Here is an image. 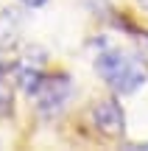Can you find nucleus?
<instances>
[{
    "instance_id": "obj_3",
    "label": "nucleus",
    "mask_w": 148,
    "mask_h": 151,
    "mask_svg": "<svg viewBox=\"0 0 148 151\" xmlns=\"http://www.w3.org/2000/svg\"><path fill=\"white\" fill-rule=\"evenodd\" d=\"M92 123L98 132H104L106 137H123L126 132V115H123V106L112 98L106 101H98L92 106Z\"/></svg>"
},
{
    "instance_id": "obj_5",
    "label": "nucleus",
    "mask_w": 148,
    "mask_h": 151,
    "mask_svg": "<svg viewBox=\"0 0 148 151\" xmlns=\"http://www.w3.org/2000/svg\"><path fill=\"white\" fill-rule=\"evenodd\" d=\"M22 6H28V9H39V6H45L48 0H20Z\"/></svg>"
},
{
    "instance_id": "obj_6",
    "label": "nucleus",
    "mask_w": 148,
    "mask_h": 151,
    "mask_svg": "<svg viewBox=\"0 0 148 151\" xmlns=\"http://www.w3.org/2000/svg\"><path fill=\"white\" fill-rule=\"evenodd\" d=\"M137 3H140V6H143V9H145V11H148V0H137Z\"/></svg>"
},
{
    "instance_id": "obj_4",
    "label": "nucleus",
    "mask_w": 148,
    "mask_h": 151,
    "mask_svg": "<svg viewBox=\"0 0 148 151\" xmlns=\"http://www.w3.org/2000/svg\"><path fill=\"white\" fill-rule=\"evenodd\" d=\"M22 31V14L14 9L0 11V48H11Z\"/></svg>"
},
{
    "instance_id": "obj_2",
    "label": "nucleus",
    "mask_w": 148,
    "mask_h": 151,
    "mask_svg": "<svg viewBox=\"0 0 148 151\" xmlns=\"http://www.w3.org/2000/svg\"><path fill=\"white\" fill-rule=\"evenodd\" d=\"M73 95V87L67 81V76H53V78H45L39 84V90L34 92L36 98V109L42 118H56V115L64 109L67 98Z\"/></svg>"
},
{
    "instance_id": "obj_1",
    "label": "nucleus",
    "mask_w": 148,
    "mask_h": 151,
    "mask_svg": "<svg viewBox=\"0 0 148 151\" xmlns=\"http://www.w3.org/2000/svg\"><path fill=\"white\" fill-rule=\"evenodd\" d=\"M95 70L98 76L120 95H129V92L140 90L145 84V73L143 67L134 59H129L126 53H120L117 48H104L98 56H95Z\"/></svg>"
}]
</instances>
